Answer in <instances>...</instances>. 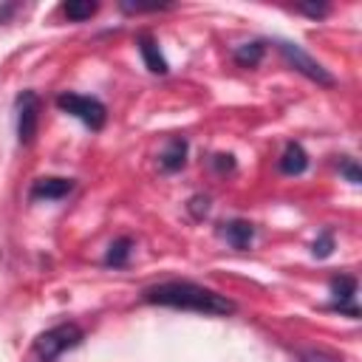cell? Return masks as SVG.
Instances as JSON below:
<instances>
[{"label":"cell","instance_id":"12","mask_svg":"<svg viewBox=\"0 0 362 362\" xmlns=\"http://www.w3.org/2000/svg\"><path fill=\"white\" fill-rule=\"evenodd\" d=\"M266 54V42L263 40H252V42H243L232 51V59L240 65V68H255Z\"/></svg>","mask_w":362,"mask_h":362},{"label":"cell","instance_id":"10","mask_svg":"<svg viewBox=\"0 0 362 362\" xmlns=\"http://www.w3.org/2000/svg\"><path fill=\"white\" fill-rule=\"evenodd\" d=\"M221 235L226 238V243H229L232 249H249V243H252V238H255V226H252L249 221L235 218V221L223 223Z\"/></svg>","mask_w":362,"mask_h":362},{"label":"cell","instance_id":"13","mask_svg":"<svg viewBox=\"0 0 362 362\" xmlns=\"http://www.w3.org/2000/svg\"><path fill=\"white\" fill-rule=\"evenodd\" d=\"M130 252H133V240L124 235V238H116L110 246H107V255H105V266H113V269H122L127 266L130 260Z\"/></svg>","mask_w":362,"mask_h":362},{"label":"cell","instance_id":"4","mask_svg":"<svg viewBox=\"0 0 362 362\" xmlns=\"http://www.w3.org/2000/svg\"><path fill=\"white\" fill-rule=\"evenodd\" d=\"M274 48L280 51V57L297 71V74H303L305 79H311V82H317V85H322V88H334L337 85V79L328 74V68H322L311 54H305L297 42H286V40H274Z\"/></svg>","mask_w":362,"mask_h":362},{"label":"cell","instance_id":"5","mask_svg":"<svg viewBox=\"0 0 362 362\" xmlns=\"http://www.w3.org/2000/svg\"><path fill=\"white\" fill-rule=\"evenodd\" d=\"M14 110H17V141L28 147L40 127V96L34 90H23L14 99Z\"/></svg>","mask_w":362,"mask_h":362},{"label":"cell","instance_id":"19","mask_svg":"<svg viewBox=\"0 0 362 362\" xmlns=\"http://www.w3.org/2000/svg\"><path fill=\"white\" fill-rule=\"evenodd\" d=\"M300 362H337V359L328 356V354H322V351H305V354L300 356Z\"/></svg>","mask_w":362,"mask_h":362},{"label":"cell","instance_id":"16","mask_svg":"<svg viewBox=\"0 0 362 362\" xmlns=\"http://www.w3.org/2000/svg\"><path fill=\"white\" fill-rule=\"evenodd\" d=\"M187 209H189V215H192V218H198V221H201V218L209 212V198H206V195H192V198H189V204H187Z\"/></svg>","mask_w":362,"mask_h":362},{"label":"cell","instance_id":"14","mask_svg":"<svg viewBox=\"0 0 362 362\" xmlns=\"http://www.w3.org/2000/svg\"><path fill=\"white\" fill-rule=\"evenodd\" d=\"M96 3H90V0H71V3H65L62 6V14L68 17V20H74V23H82V20H90L93 14H96Z\"/></svg>","mask_w":362,"mask_h":362},{"label":"cell","instance_id":"17","mask_svg":"<svg viewBox=\"0 0 362 362\" xmlns=\"http://www.w3.org/2000/svg\"><path fill=\"white\" fill-rule=\"evenodd\" d=\"M339 173H342L351 184H359V181H362V173H359V167H356L354 158H342V161H339Z\"/></svg>","mask_w":362,"mask_h":362},{"label":"cell","instance_id":"3","mask_svg":"<svg viewBox=\"0 0 362 362\" xmlns=\"http://www.w3.org/2000/svg\"><path fill=\"white\" fill-rule=\"evenodd\" d=\"M57 107L65 110L68 116L79 119L85 127L90 130H102L105 122H107V107L96 99V96H85V93H74V90H65L57 96Z\"/></svg>","mask_w":362,"mask_h":362},{"label":"cell","instance_id":"6","mask_svg":"<svg viewBox=\"0 0 362 362\" xmlns=\"http://www.w3.org/2000/svg\"><path fill=\"white\" fill-rule=\"evenodd\" d=\"M331 294H334V303H331L334 311L348 314L354 320L359 317V308H356V277H351V274L331 277Z\"/></svg>","mask_w":362,"mask_h":362},{"label":"cell","instance_id":"15","mask_svg":"<svg viewBox=\"0 0 362 362\" xmlns=\"http://www.w3.org/2000/svg\"><path fill=\"white\" fill-rule=\"evenodd\" d=\"M314 257H328L331 252H334V235L325 229V232H320V238L314 240Z\"/></svg>","mask_w":362,"mask_h":362},{"label":"cell","instance_id":"7","mask_svg":"<svg viewBox=\"0 0 362 362\" xmlns=\"http://www.w3.org/2000/svg\"><path fill=\"white\" fill-rule=\"evenodd\" d=\"M71 189H74V181H71V178H57V175H51V178H37V181L31 184L28 198H31V201H62Z\"/></svg>","mask_w":362,"mask_h":362},{"label":"cell","instance_id":"20","mask_svg":"<svg viewBox=\"0 0 362 362\" xmlns=\"http://www.w3.org/2000/svg\"><path fill=\"white\" fill-rule=\"evenodd\" d=\"M212 164H215V170H232L235 167V161H232V156H223V153H218V156H212Z\"/></svg>","mask_w":362,"mask_h":362},{"label":"cell","instance_id":"2","mask_svg":"<svg viewBox=\"0 0 362 362\" xmlns=\"http://www.w3.org/2000/svg\"><path fill=\"white\" fill-rule=\"evenodd\" d=\"M82 339H85V334H82V328H79L76 322H59V325L42 331V334L34 339L31 348H34V354H37L40 362H54V359L62 356L65 351L76 348Z\"/></svg>","mask_w":362,"mask_h":362},{"label":"cell","instance_id":"18","mask_svg":"<svg viewBox=\"0 0 362 362\" xmlns=\"http://www.w3.org/2000/svg\"><path fill=\"white\" fill-rule=\"evenodd\" d=\"M297 11H303V14H308V17H325V14H328V6H325V3H300Z\"/></svg>","mask_w":362,"mask_h":362},{"label":"cell","instance_id":"11","mask_svg":"<svg viewBox=\"0 0 362 362\" xmlns=\"http://www.w3.org/2000/svg\"><path fill=\"white\" fill-rule=\"evenodd\" d=\"M158 164L164 173H175L187 164V139H170L164 153L158 156Z\"/></svg>","mask_w":362,"mask_h":362},{"label":"cell","instance_id":"9","mask_svg":"<svg viewBox=\"0 0 362 362\" xmlns=\"http://www.w3.org/2000/svg\"><path fill=\"white\" fill-rule=\"evenodd\" d=\"M139 54H141V59H144V65H147L150 74H167V71H170V65H167V59H164L158 42H156L150 34H141V37H139Z\"/></svg>","mask_w":362,"mask_h":362},{"label":"cell","instance_id":"1","mask_svg":"<svg viewBox=\"0 0 362 362\" xmlns=\"http://www.w3.org/2000/svg\"><path fill=\"white\" fill-rule=\"evenodd\" d=\"M141 297L144 303H153V305H167V308H181V311H195V314H209V317H229L238 311V305L229 297L206 286H198L192 280L156 283V286H147Z\"/></svg>","mask_w":362,"mask_h":362},{"label":"cell","instance_id":"8","mask_svg":"<svg viewBox=\"0 0 362 362\" xmlns=\"http://www.w3.org/2000/svg\"><path fill=\"white\" fill-rule=\"evenodd\" d=\"M277 167H280L283 175H300V173H305V167H308V153L303 150V144L288 141L286 150H283L280 158H277Z\"/></svg>","mask_w":362,"mask_h":362}]
</instances>
